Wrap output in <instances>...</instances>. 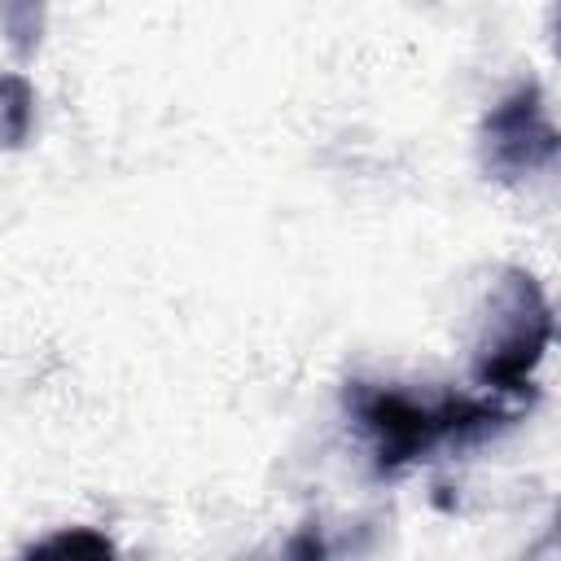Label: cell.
<instances>
[{"label": "cell", "mask_w": 561, "mask_h": 561, "mask_svg": "<svg viewBox=\"0 0 561 561\" xmlns=\"http://www.w3.org/2000/svg\"><path fill=\"white\" fill-rule=\"evenodd\" d=\"M355 421L373 438L377 469H403L421 456H430L443 443L482 438L495 425L513 421V408L478 394H443L434 403L394 390V386H355L351 390Z\"/></svg>", "instance_id": "cell-1"}, {"label": "cell", "mask_w": 561, "mask_h": 561, "mask_svg": "<svg viewBox=\"0 0 561 561\" xmlns=\"http://www.w3.org/2000/svg\"><path fill=\"white\" fill-rule=\"evenodd\" d=\"M552 342V307L530 272H504L473 351V381L491 394H522Z\"/></svg>", "instance_id": "cell-2"}, {"label": "cell", "mask_w": 561, "mask_h": 561, "mask_svg": "<svg viewBox=\"0 0 561 561\" xmlns=\"http://www.w3.org/2000/svg\"><path fill=\"white\" fill-rule=\"evenodd\" d=\"M557 145H561V136H557V123L548 114L539 83L513 88L482 118V167H486V175H495L504 184L552 167Z\"/></svg>", "instance_id": "cell-3"}, {"label": "cell", "mask_w": 561, "mask_h": 561, "mask_svg": "<svg viewBox=\"0 0 561 561\" xmlns=\"http://www.w3.org/2000/svg\"><path fill=\"white\" fill-rule=\"evenodd\" d=\"M22 561H123L114 539L92 526H66L22 552Z\"/></svg>", "instance_id": "cell-4"}, {"label": "cell", "mask_w": 561, "mask_h": 561, "mask_svg": "<svg viewBox=\"0 0 561 561\" xmlns=\"http://www.w3.org/2000/svg\"><path fill=\"white\" fill-rule=\"evenodd\" d=\"M35 123V88L22 75H0V149L26 145Z\"/></svg>", "instance_id": "cell-5"}]
</instances>
